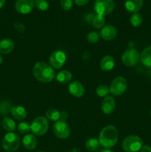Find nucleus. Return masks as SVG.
<instances>
[{
	"instance_id": "nucleus-1",
	"label": "nucleus",
	"mask_w": 151,
	"mask_h": 152,
	"mask_svg": "<svg viewBox=\"0 0 151 152\" xmlns=\"http://www.w3.org/2000/svg\"><path fill=\"white\" fill-rule=\"evenodd\" d=\"M33 74L38 81L43 83H50L56 77L54 69L44 62H38L34 65Z\"/></svg>"
},
{
	"instance_id": "nucleus-2",
	"label": "nucleus",
	"mask_w": 151,
	"mask_h": 152,
	"mask_svg": "<svg viewBox=\"0 0 151 152\" xmlns=\"http://www.w3.org/2000/svg\"><path fill=\"white\" fill-rule=\"evenodd\" d=\"M118 140V132L113 126H107L102 129L99 134V140L101 145L105 148L113 147Z\"/></svg>"
},
{
	"instance_id": "nucleus-3",
	"label": "nucleus",
	"mask_w": 151,
	"mask_h": 152,
	"mask_svg": "<svg viewBox=\"0 0 151 152\" xmlns=\"http://www.w3.org/2000/svg\"><path fill=\"white\" fill-rule=\"evenodd\" d=\"M20 137L14 132H9L2 140V147L7 152H14L20 146Z\"/></svg>"
},
{
	"instance_id": "nucleus-4",
	"label": "nucleus",
	"mask_w": 151,
	"mask_h": 152,
	"mask_svg": "<svg viewBox=\"0 0 151 152\" xmlns=\"http://www.w3.org/2000/svg\"><path fill=\"white\" fill-rule=\"evenodd\" d=\"M143 145V140L137 135H130L123 140L121 146L125 152H137Z\"/></svg>"
},
{
	"instance_id": "nucleus-5",
	"label": "nucleus",
	"mask_w": 151,
	"mask_h": 152,
	"mask_svg": "<svg viewBox=\"0 0 151 152\" xmlns=\"http://www.w3.org/2000/svg\"><path fill=\"white\" fill-rule=\"evenodd\" d=\"M49 123L47 119L43 116L37 117L30 124V131L34 135L43 136L47 132Z\"/></svg>"
},
{
	"instance_id": "nucleus-6",
	"label": "nucleus",
	"mask_w": 151,
	"mask_h": 152,
	"mask_svg": "<svg viewBox=\"0 0 151 152\" xmlns=\"http://www.w3.org/2000/svg\"><path fill=\"white\" fill-rule=\"evenodd\" d=\"M115 7L113 0H96L94 3V11L96 14L107 16L112 13Z\"/></svg>"
},
{
	"instance_id": "nucleus-7",
	"label": "nucleus",
	"mask_w": 151,
	"mask_h": 152,
	"mask_svg": "<svg viewBox=\"0 0 151 152\" xmlns=\"http://www.w3.org/2000/svg\"><path fill=\"white\" fill-rule=\"evenodd\" d=\"M127 82L124 77H118L114 79L110 86V93L115 96H119L126 91Z\"/></svg>"
},
{
	"instance_id": "nucleus-8",
	"label": "nucleus",
	"mask_w": 151,
	"mask_h": 152,
	"mask_svg": "<svg viewBox=\"0 0 151 152\" xmlns=\"http://www.w3.org/2000/svg\"><path fill=\"white\" fill-rule=\"evenodd\" d=\"M139 61H140V53L135 48L127 49L121 55V62L126 66H136Z\"/></svg>"
},
{
	"instance_id": "nucleus-9",
	"label": "nucleus",
	"mask_w": 151,
	"mask_h": 152,
	"mask_svg": "<svg viewBox=\"0 0 151 152\" xmlns=\"http://www.w3.org/2000/svg\"><path fill=\"white\" fill-rule=\"evenodd\" d=\"M55 135L59 139H67L70 134V129L66 121L59 120L55 123L53 127Z\"/></svg>"
},
{
	"instance_id": "nucleus-10",
	"label": "nucleus",
	"mask_w": 151,
	"mask_h": 152,
	"mask_svg": "<svg viewBox=\"0 0 151 152\" xmlns=\"http://www.w3.org/2000/svg\"><path fill=\"white\" fill-rule=\"evenodd\" d=\"M66 59L67 56L65 52L60 50H56L50 54L49 58L50 65L53 69H59L65 65Z\"/></svg>"
},
{
	"instance_id": "nucleus-11",
	"label": "nucleus",
	"mask_w": 151,
	"mask_h": 152,
	"mask_svg": "<svg viewBox=\"0 0 151 152\" xmlns=\"http://www.w3.org/2000/svg\"><path fill=\"white\" fill-rule=\"evenodd\" d=\"M34 7V0H17L15 3V9L21 14H28Z\"/></svg>"
},
{
	"instance_id": "nucleus-12",
	"label": "nucleus",
	"mask_w": 151,
	"mask_h": 152,
	"mask_svg": "<svg viewBox=\"0 0 151 152\" xmlns=\"http://www.w3.org/2000/svg\"><path fill=\"white\" fill-rule=\"evenodd\" d=\"M99 35L105 41H111L116 37L117 30L113 25H105L101 29Z\"/></svg>"
},
{
	"instance_id": "nucleus-13",
	"label": "nucleus",
	"mask_w": 151,
	"mask_h": 152,
	"mask_svg": "<svg viewBox=\"0 0 151 152\" xmlns=\"http://www.w3.org/2000/svg\"><path fill=\"white\" fill-rule=\"evenodd\" d=\"M68 91L72 96L78 98L84 95L85 90L81 83L78 81H73L70 83L68 86Z\"/></svg>"
},
{
	"instance_id": "nucleus-14",
	"label": "nucleus",
	"mask_w": 151,
	"mask_h": 152,
	"mask_svg": "<svg viewBox=\"0 0 151 152\" xmlns=\"http://www.w3.org/2000/svg\"><path fill=\"white\" fill-rule=\"evenodd\" d=\"M115 108V101L111 96H105L102 103V110L104 114H110Z\"/></svg>"
},
{
	"instance_id": "nucleus-15",
	"label": "nucleus",
	"mask_w": 151,
	"mask_h": 152,
	"mask_svg": "<svg viewBox=\"0 0 151 152\" xmlns=\"http://www.w3.org/2000/svg\"><path fill=\"white\" fill-rule=\"evenodd\" d=\"M144 4V0H126L125 8L128 12L136 13L142 9Z\"/></svg>"
},
{
	"instance_id": "nucleus-16",
	"label": "nucleus",
	"mask_w": 151,
	"mask_h": 152,
	"mask_svg": "<svg viewBox=\"0 0 151 152\" xmlns=\"http://www.w3.org/2000/svg\"><path fill=\"white\" fill-rule=\"evenodd\" d=\"M115 65V59L113 56L110 55H107L105 56L100 62V68L104 71H111L114 68Z\"/></svg>"
},
{
	"instance_id": "nucleus-17",
	"label": "nucleus",
	"mask_w": 151,
	"mask_h": 152,
	"mask_svg": "<svg viewBox=\"0 0 151 152\" xmlns=\"http://www.w3.org/2000/svg\"><path fill=\"white\" fill-rule=\"evenodd\" d=\"M15 48L13 41L10 39H3L0 41V53L7 54L11 53Z\"/></svg>"
},
{
	"instance_id": "nucleus-18",
	"label": "nucleus",
	"mask_w": 151,
	"mask_h": 152,
	"mask_svg": "<svg viewBox=\"0 0 151 152\" xmlns=\"http://www.w3.org/2000/svg\"><path fill=\"white\" fill-rule=\"evenodd\" d=\"M22 144L26 149L33 150L36 147L37 139L33 134H28L24 136L23 139H22Z\"/></svg>"
},
{
	"instance_id": "nucleus-19",
	"label": "nucleus",
	"mask_w": 151,
	"mask_h": 152,
	"mask_svg": "<svg viewBox=\"0 0 151 152\" xmlns=\"http://www.w3.org/2000/svg\"><path fill=\"white\" fill-rule=\"evenodd\" d=\"M10 114L16 120H22L27 117L26 109L21 105L12 107L10 109Z\"/></svg>"
},
{
	"instance_id": "nucleus-20",
	"label": "nucleus",
	"mask_w": 151,
	"mask_h": 152,
	"mask_svg": "<svg viewBox=\"0 0 151 152\" xmlns=\"http://www.w3.org/2000/svg\"><path fill=\"white\" fill-rule=\"evenodd\" d=\"M140 61L147 68H151V45L147 47L140 54Z\"/></svg>"
},
{
	"instance_id": "nucleus-21",
	"label": "nucleus",
	"mask_w": 151,
	"mask_h": 152,
	"mask_svg": "<svg viewBox=\"0 0 151 152\" xmlns=\"http://www.w3.org/2000/svg\"><path fill=\"white\" fill-rule=\"evenodd\" d=\"M56 78L59 83L62 84H66L70 83L72 80V74L67 70H62L58 73Z\"/></svg>"
},
{
	"instance_id": "nucleus-22",
	"label": "nucleus",
	"mask_w": 151,
	"mask_h": 152,
	"mask_svg": "<svg viewBox=\"0 0 151 152\" xmlns=\"http://www.w3.org/2000/svg\"><path fill=\"white\" fill-rule=\"evenodd\" d=\"M101 144L99 139L96 138H90L85 142V147L90 151H97L100 149Z\"/></svg>"
},
{
	"instance_id": "nucleus-23",
	"label": "nucleus",
	"mask_w": 151,
	"mask_h": 152,
	"mask_svg": "<svg viewBox=\"0 0 151 152\" xmlns=\"http://www.w3.org/2000/svg\"><path fill=\"white\" fill-rule=\"evenodd\" d=\"M1 126L4 130L9 132H14L16 128L15 121L10 117H4L1 121Z\"/></svg>"
},
{
	"instance_id": "nucleus-24",
	"label": "nucleus",
	"mask_w": 151,
	"mask_h": 152,
	"mask_svg": "<svg viewBox=\"0 0 151 152\" xmlns=\"http://www.w3.org/2000/svg\"><path fill=\"white\" fill-rule=\"evenodd\" d=\"M61 112L54 108H50L45 112V117L51 121H59L60 120Z\"/></svg>"
},
{
	"instance_id": "nucleus-25",
	"label": "nucleus",
	"mask_w": 151,
	"mask_h": 152,
	"mask_svg": "<svg viewBox=\"0 0 151 152\" xmlns=\"http://www.w3.org/2000/svg\"><path fill=\"white\" fill-rule=\"evenodd\" d=\"M91 23H92V25H93L95 28H96V29L102 28L105 23V16H102V15H99V14L95 15L93 20H92Z\"/></svg>"
},
{
	"instance_id": "nucleus-26",
	"label": "nucleus",
	"mask_w": 151,
	"mask_h": 152,
	"mask_svg": "<svg viewBox=\"0 0 151 152\" xmlns=\"http://www.w3.org/2000/svg\"><path fill=\"white\" fill-rule=\"evenodd\" d=\"M142 21H143L142 16H141V14L138 13H133L130 18V23L135 28H138V27L141 26V25L142 24Z\"/></svg>"
},
{
	"instance_id": "nucleus-27",
	"label": "nucleus",
	"mask_w": 151,
	"mask_h": 152,
	"mask_svg": "<svg viewBox=\"0 0 151 152\" xmlns=\"http://www.w3.org/2000/svg\"><path fill=\"white\" fill-rule=\"evenodd\" d=\"M96 93L97 96H100V97H105L109 94L110 88L106 85H100L96 88Z\"/></svg>"
},
{
	"instance_id": "nucleus-28",
	"label": "nucleus",
	"mask_w": 151,
	"mask_h": 152,
	"mask_svg": "<svg viewBox=\"0 0 151 152\" xmlns=\"http://www.w3.org/2000/svg\"><path fill=\"white\" fill-rule=\"evenodd\" d=\"M17 130L22 134H28L30 131V125L28 122H22L17 126Z\"/></svg>"
},
{
	"instance_id": "nucleus-29",
	"label": "nucleus",
	"mask_w": 151,
	"mask_h": 152,
	"mask_svg": "<svg viewBox=\"0 0 151 152\" xmlns=\"http://www.w3.org/2000/svg\"><path fill=\"white\" fill-rule=\"evenodd\" d=\"M34 6L38 10L45 11L48 9L49 4L47 0H34Z\"/></svg>"
},
{
	"instance_id": "nucleus-30",
	"label": "nucleus",
	"mask_w": 151,
	"mask_h": 152,
	"mask_svg": "<svg viewBox=\"0 0 151 152\" xmlns=\"http://www.w3.org/2000/svg\"><path fill=\"white\" fill-rule=\"evenodd\" d=\"M99 38H100V35H99V33L96 32V31H91L87 36V41L92 44L97 42L99 40Z\"/></svg>"
},
{
	"instance_id": "nucleus-31",
	"label": "nucleus",
	"mask_w": 151,
	"mask_h": 152,
	"mask_svg": "<svg viewBox=\"0 0 151 152\" xmlns=\"http://www.w3.org/2000/svg\"><path fill=\"white\" fill-rule=\"evenodd\" d=\"M62 8L65 10H70L73 7L72 0H61L60 1Z\"/></svg>"
},
{
	"instance_id": "nucleus-32",
	"label": "nucleus",
	"mask_w": 151,
	"mask_h": 152,
	"mask_svg": "<svg viewBox=\"0 0 151 152\" xmlns=\"http://www.w3.org/2000/svg\"><path fill=\"white\" fill-rule=\"evenodd\" d=\"M14 27L19 33H22V34H23V33L25 32V26L23 25V24L19 23V22H16V23H15Z\"/></svg>"
},
{
	"instance_id": "nucleus-33",
	"label": "nucleus",
	"mask_w": 151,
	"mask_h": 152,
	"mask_svg": "<svg viewBox=\"0 0 151 152\" xmlns=\"http://www.w3.org/2000/svg\"><path fill=\"white\" fill-rule=\"evenodd\" d=\"M90 1V0H74V2L78 6H84Z\"/></svg>"
},
{
	"instance_id": "nucleus-34",
	"label": "nucleus",
	"mask_w": 151,
	"mask_h": 152,
	"mask_svg": "<svg viewBox=\"0 0 151 152\" xmlns=\"http://www.w3.org/2000/svg\"><path fill=\"white\" fill-rule=\"evenodd\" d=\"M141 152H151V147L149 145H143L140 149Z\"/></svg>"
},
{
	"instance_id": "nucleus-35",
	"label": "nucleus",
	"mask_w": 151,
	"mask_h": 152,
	"mask_svg": "<svg viewBox=\"0 0 151 152\" xmlns=\"http://www.w3.org/2000/svg\"><path fill=\"white\" fill-rule=\"evenodd\" d=\"M68 113L66 111H63V112H61L60 114V120H63V121H67V120L68 119Z\"/></svg>"
},
{
	"instance_id": "nucleus-36",
	"label": "nucleus",
	"mask_w": 151,
	"mask_h": 152,
	"mask_svg": "<svg viewBox=\"0 0 151 152\" xmlns=\"http://www.w3.org/2000/svg\"><path fill=\"white\" fill-rule=\"evenodd\" d=\"M4 3H5V0H0V9L4 5Z\"/></svg>"
},
{
	"instance_id": "nucleus-37",
	"label": "nucleus",
	"mask_w": 151,
	"mask_h": 152,
	"mask_svg": "<svg viewBox=\"0 0 151 152\" xmlns=\"http://www.w3.org/2000/svg\"><path fill=\"white\" fill-rule=\"evenodd\" d=\"M68 152H80V151H79V149H78V148H73V149L70 150Z\"/></svg>"
},
{
	"instance_id": "nucleus-38",
	"label": "nucleus",
	"mask_w": 151,
	"mask_h": 152,
	"mask_svg": "<svg viewBox=\"0 0 151 152\" xmlns=\"http://www.w3.org/2000/svg\"><path fill=\"white\" fill-rule=\"evenodd\" d=\"M100 152H114V151H112V150L109 149V148H105V149L102 150V151H101Z\"/></svg>"
},
{
	"instance_id": "nucleus-39",
	"label": "nucleus",
	"mask_w": 151,
	"mask_h": 152,
	"mask_svg": "<svg viewBox=\"0 0 151 152\" xmlns=\"http://www.w3.org/2000/svg\"><path fill=\"white\" fill-rule=\"evenodd\" d=\"M3 62V57L2 56H1V55L0 54V65H1V63H2Z\"/></svg>"
},
{
	"instance_id": "nucleus-40",
	"label": "nucleus",
	"mask_w": 151,
	"mask_h": 152,
	"mask_svg": "<svg viewBox=\"0 0 151 152\" xmlns=\"http://www.w3.org/2000/svg\"><path fill=\"white\" fill-rule=\"evenodd\" d=\"M38 152H44V151H38Z\"/></svg>"
},
{
	"instance_id": "nucleus-41",
	"label": "nucleus",
	"mask_w": 151,
	"mask_h": 152,
	"mask_svg": "<svg viewBox=\"0 0 151 152\" xmlns=\"http://www.w3.org/2000/svg\"><path fill=\"white\" fill-rule=\"evenodd\" d=\"M150 115H151V111H150Z\"/></svg>"
}]
</instances>
